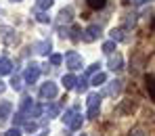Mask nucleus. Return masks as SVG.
<instances>
[{"label": "nucleus", "mask_w": 155, "mask_h": 136, "mask_svg": "<svg viewBox=\"0 0 155 136\" xmlns=\"http://www.w3.org/2000/svg\"><path fill=\"white\" fill-rule=\"evenodd\" d=\"M40 94H42L44 99H52V96H57V86H54L52 82H46V84L42 86Z\"/></svg>", "instance_id": "obj_1"}, {"label": "nucleus", "mask_w": 155, "mask_h": 136, "mask_svg": "<svg viewBox=\"0 0 155 136\" xmlns=\"http://www.w3.org/2000/svg\"><path fill=\"white\" fill-rule=\"evenodd\" d=\"M99 34H101V29L97 25H90L86 31H84V42H92V40H97L99 38Z\"/></svg>", "instance_id": "obj_2"}, {"label": "nucleus", "mask_w": 155, "mask_h": 136, "mask_svg": "<svg viewBox=\"0 0 155 136\" xmlns=\"http://www.w3.org/2000/svg\"><path fill=\"white\" fill-rule=\"evenodd\" d=\"M67 67H69V69H80V67H82V59H80V54H76V53L67 54Z\"/></svg>", "instance_id": "obj_3"}, {"label": "nucleus", "mask_w": 155, "mask_h": 136, "mask_svg": "<svg viewBox=\"0 0 155 136\" xmlns=\"http://www.w3.org/2000/svg\"><path fill=\"white\" fill-rule=\"evenodd\" d=\"M38 76H40V69H38V65H29L27 67V71H25V82H36L38 80Z\"/></svg>", "instance_id": "obj_4"}, {"label": "nucleus", "mask_w": 155, "mask_h": 136, "mask_svg": "<svg viewBox=\"0 0 155 136\" xmlns=\"http://www.w3.org/2000/svg\"><path fill=\"white\" fill-rule=\"evenodd\" d=\"M0 31H2V38H4V42H8V44H13L15 40H17V36H15V31L11 29V27H0Z\"/></svg>", "instance_id": "obj_5"}, {"label": "nucleus", "mask_w": 155, "mask_h": 136, "mask_svg": "<svg viewBox=\"0 0 155 136\" xmlns=\"http://www.w3.org/2000/svg\"><path fill=\"white\" fill-rule=\"evenodd\" d=\"M11 103H8V101H2V103H0V121H4V119H6V117H8V113H11Z\"/></svg>", "instance_id": "obj_6"}, {"label": "nucleus", "mask_w": 155, "mask_h": 136, "mask_svg": "<svg viewBox=\"0 0 155 136\" xmlns=\"http://www.w3.org/2000/svg\"><path fill=\"white\" fill-rule=\"evenodd\" d=\"M109 67H111L113 71H117V69H122V57H120V54H115V57H111V59H109Z\"/></svg>", "instance_id": "obj_7"}, {"label": "nucleus", "mask_w": 155, "mask_h": 136, "mask_svg": "<svg viewBox=\"0 0 155 136\" xmlns=\"http://www.w3.org/2000/svg\"><path fill=\"white\" fill-rule=\"evenodd\" d=\"M11 61L8 59H0V76H6V73H11Z\"/></svg>", "instance_id": "obj_8"}, {"label": "nucleus", "mask_w": 155, "mask_h": 136, "mask_svg": "<svg viewBox=\"0 0 155 136\" xmlns=\"http://www.w3.org/2000/svg\"><path fill=\"white\" fill-rule=\"evenodd\" d=\"M69 21H71V11H69V8L61 11V13H59V23H69Z\"/></svg>", "instance_id": "obj_9"}, {"label": "nucleus", "mask_w": 155, "mask_h": 136, "mask_svg": "<svg viewBox=\"0 0 155 136\" xmlns=\"http://www.w3.org/2000/svg\"><path fill=\"white\" fill-rule=\"evenodd\" d=\"M120 88H122V82L115 80V82H111V86H109L105 92H107V94H117V92H120Z\"/></svg>", "instance_id": "obj_10"}, {"label": "nucleus", "mask_w": 155, "mask_h": 136, "mask_svg": "<svg viewBox=\"0 0 155 136\" xmlns=\"http://www.w3.org/2000/svg\"><path fill=\"white\" fill-rule=\"evenodd\" d=\"M74 84H76V78H74L71 73H67V76H63V86H65V88H71Z\"/></svg>", "instance_id": "obj_11"}, {"label": "nucleus", "mask_w": 155, "mask_h": 136, "mask_svg": "<svg viewBox=\"0 0 155 136\" xmlns=\"http://www.w3.org/2000/svg\"><path fill=\"white\" fill-rule=\"evenodd\" d=\"M99 101H101V96L99 94H90L88 96V107L92 109V107H99Z\"/></svg>", "instance_id": "obj_12"}, {"label": "nucleus", "mask_w": 155, "mask_h": 136, "mask_svg": "<svg viewBox=\"0 0 155 136\" xmlns=\"http://www.w3.org/2000/svg\"><path fill=\"white\" fill-rule=\"evenodd\" d=\"M38 53H42V54H46V53H51V42H40L38 46Z\"/></svg>", "instance_id": "obj_13"}, {"label": "nucleus", "mask_w": 155, "mask_h": 136, "mask_svg": "<svg viewBox=\"0 0 155 136\" xmlns=\"http://www.w3.org/2000/svg\"><path fill=\"white\" fill-rule=\"evenodd\" d=\"M80 126H82V117H80V115H74V119L69 121V128L76 130V128H80Z\"/></svg>", "instance_id": "obj_14"}, {"label": "nucleus", "mask_w": 155, "mask_h": 136, "mask_svg": "<svg viewBox=\"0 0 155 136\" xmlns=\"http://www.w3.org/2000/svg\"><path fill=\"white\" fill-rule=\"evenodd\" d=\"M113 48H115V40L105 42V44H103V50H105V53H113Z\"/></svg>", "instance_id": "obj_15"}, {"label": "nucleus", "mask_w": 155, "mask_h": 136, "mask_svg": "<svg viewBox=\"0 0 155 136\" xmlns=\"http://www.w3.org/2000/svg\"><path fill=\"white\" fill-rule=\"evenodd\" d=\"M88 4H90L92 8H103V6H105V0H88Z\"/></svg>", "instance_id": "obj_16"}, {"label": "nucleus", "mask_w": 155, "mask_h": 136, "mask_svg": "<svg viewBox=\"0 0 155 136\" xmlns=\"http://www.w3.org/2000/svg\"><path fill=\"white\" fill-rule=\"evenodd\" d=\"M46 113H48V115H51V117H54V115H57V113H59V105H51V107H48V105H46Z\"/></svg>", "instance_id": "obj_17"}, {"label": "nucleus", "mask_w": 155, "mask_h": 136, "mask_svg": "<svg viewBox=\"0 0 155 136\" xmlns=\"http://www.w3.org/2000/svg\"><path fill=\"white\" fill-rule=\"evenodd\" d=\"M103 82H105V73H97V76L92 78V84H94V86H99V84H103Z\"/></svg>", "instance_id": "obj_18"}, {"label": "nucleus", "mask_w": 155, "mask_h": 136, "mask_svg": "<svg viewBox=\"0 0 155 136\" xmlns=\"http://www.w3.org/2000/svg\"><path fill=\"white\" fill-rule=\"evenodd\" d=\"M38 6H40V8H51L52 0H38Z\"/></svg>", "instance_id": "obj_19"}, {"label": "nucleus", "mask_w": 155, "mask_h": 136, "mask_svg": "<svg viewBox=\"0 0 155 136\" xmlns=\"http://www.w3.org/2000/svg\"><path fill=\"white\" fill-rule=\"evenodd\" d=\"M11 86H13V88H15V90H21V80H19V78H17V76H15V78H13V80H11Z\"/></svg>", "instance_id": "obj_20"}, {"label": "nucleus", "mask_w": 155, "mask_h": 136, "mask_svg": "<svg viewBox=\"0 0 155 136\" xmlns=\"http://www.w3.org/2000/svg\"><path fill=\"white\" fill-rule=\"evenodd\" d=\"M147 82H149V92H151V96L155 99V78H149Z\"/></svg>", "instance_id": "obj_21"}, {"label": "nucleus", "mask_w": 155, "mask_h": 136, "mask_svg": "<svg viewBox=\"0 0 155 136\" xmlns=\"http://www.w3.org/2000/svg\"><path fill=\"white\" fill-rule=\"evenodd\" d=\"M128 136H147V132H145L143 128H136V130H132Z\"/></svg>", "instance_id": "obj_22"}, {"label": "nucleus", "mask_w": 155, "mask_h": 136, "mask_svg": "<svg viewBox=\"0 0 155 136\" xmlns=\"http://www.w3.org/2000/svg\"><path fill=\"white\" fill-rule=\"evenodd\" d=\"M36 128H38V126H36L34 121H27L25 124V132H36Z\"/></svg>", "instance_id": "obj_23"}, {"label": "nucleus", "mask_w": 155, "mask_h": 136, "mask_svg": "<svg viewBox=\"0 0 155 136\" xmlns=\"http://www.w3.org/2000/svg\"><path fill=\"white\" fill-rule=\"evenodd\" d=\"M111 38H113V40H122L124 36H122V31H120V29H113V31H111Z\"/></svg>", "instance_id": "obj_24"}, {"label": "nucleus", "mask_w": 155, "mask_h": 136, "mask_svg": "<svg viewBox=\"0 0 155 136\" xmlns=\"http://www.w3.org/2000/svg\"><path fill=\"white\" fill-rule=\"evenodd\" d=\"M74 115H76L74 111H67V113H65V117H63V121H65V124H69V121L74 119Z\"/></svg>", "instance_id": "obj_25"}, {"label": "nucleus", "mask_w": 155, "mask_h": 136, "mask_svg": "<svg viewBox=\"0 0 155 136\" xmlns=\"http://www.w3.org/2000/svg\"><path fill=\"white\" fill-rule=\"evenodd\" d=\"M71 40H80V27H74V31H71Z\"/></svg>", "instance_id": "obj_26"}, {"label": "nucleus", "mask_w": 155, "mask_h": 136, "mask_svg": "<svg viewBox=\"0 0 155 136\" xmlns=\"http://www.w3.org/2000/svg\"><path fill=\"white\" fill-rule=\"evenodd\" d=\"M6 136H21V132H19L17 128H11V130L6 132Z\"/></svg>", "instance_id": "obj_27"}, {"label": "nucleus", "mask_w": 155, "mask_h": 136, "mask_svg": "<svg viewBox=\"0 0 155 136\" xmlns=\"http://www.w3.org/2000/svg\"><path fill=\"white\" fill-rule=\"evenodd\" d=\"M51 63H52V65H59V63H61V57H59V54H52V57H51Z\"/></svg>", "instance_id": "obj_28"}, {"label": "nucleus", "mask_w": 155, "mask_h": 136, "mask_svg": "<svg viewBox=\"0 0 155 136\" xmlns=\"http://www.w3.org/2000/svg\"><path fill=\"white\" fill-rule=\"evenodd\" d=\"M86 86H88L86 80H80V82H78V90H80V92H82V90H86Z\"/></svg>", "instance_id": "obj_29"}, {"label": "nucleus", "mask_w": 155, "mask_h": 136, "mask_svg": "<svg viewBox=\"0 0 155 136\" xmlns=\"http://www.w3.org/2000/svg\"><path fill=\"white\" fill-rule=\"evenodd\" d=\"M38 21H42V23H46V21H48V17H46L44 13H40V15H38Z\"/></svg>", "instance_id": "obj_30"}, {"label": "nucleus", "mask_w": 155, "mask_h": 136, "mask_svg": "<svg viewBox=\"0 0 155 136\" xmlns=\"http://www.w3.org/2000/svg\"><path fill=\"white\" fill-rule=\"evenodd\" d=\"M21 121H23V113H19V115L15 117V124H21Z\"/></svg>", "instance_id": "obj_31"}, {"label": "nucleus", "mask_w": 155, "mask_h": 136, "mask_svg": "<svg viewBox=\"0 0 155 136\" xmlns=\"http://www.w3.org/2000/svg\"><path fill=\"white\" fill-rule=\"evenodd\" d=\"M2 90H4V84H2V82H0V92H2Z\"/></svg>", "instance_id": "obj_32"}, {"label": "nucleus", "mask_w": 155, "mask_h": 136, "mask_svg": "<svg viewBox=\"0 0 155 136\" xmlns=\"http://www.w3.org/2000/svg\"><path fill=\"white\" fill-rule=\"evenodd\" d=\"M11 2H19V0H11Z\"/></svg>", "instance_id": "obj_33"}]
</instances>
